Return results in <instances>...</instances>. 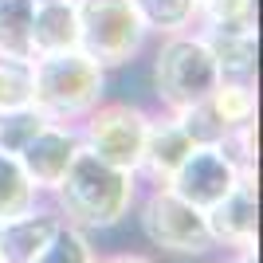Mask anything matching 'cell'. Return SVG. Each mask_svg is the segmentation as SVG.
<instances>
[{"mask_svg":"<svg viewBox=\"0 0 263 263\" xmlns=\"http://www.w3.org/2000/svg\"><path fill=\"white\" fill-rule=\"evenodd\" d=\"M224 263H252V259H248V255H243V259H224Z\"/></svg>","mask_w":263,"mask_h":263,"instance_id":"cell-24","label":"cell"},{"mask_svg":"<svg viewBox=\"0 0 263 263\" xmlns=\"http://www.w3.org/2000/svg\"><path fill=\"white\" fill-rule=\"evenodd\" d=\"M240 181V169L224 157L220 145H193L189 157L177 165V173L165 181V189H173L181 200H189L193 209L209 212L220 197H228L232 185Z\"/></svg>","mask_w":263,"mask_h":263,"instance_id":"cell-7","label":"cell"},{"mask_svg":"<svg viewBox=\"0 0 263 263\" xmlns=\"http://www.w3.org/2000/svg\"><path fill=\"white\" fill-rule=\"evenodd\" d=\"M51 118H44L35 106H16V110H4L0 114V154H20L24 145L32 142L35 134L44 130Z\"/></svg>","mask_w":263,"mask_h":263,"instance_id":"cell-16","label":"cell"},{"mask_svg":"<svg viewBox=\"0 0 263 263\" xmlns=\"http://www.w3.org/2000/svg\"><path fill=\"white\" fill-rule=\"evenodd\" d=\"M79 51V12L75 0H44L32 12V59L35 55Z\"/></svg>","mask_w":263,"mask_h":263,"instance_id":"cell-11","label":"cell"},{"mask_svg":"<svg viewBox=\"0 0 263 263\" xmlns=\"http://www.w3.org/2000/svg\"><path fill=\"white\" fill-rule=\"evenodd\" d=\"M59 204L75 224H90V228H106L122 212L130 209L134 181L126 169H114L90 149H75L71 165H67L63 181H59Z\"/></svg>","mask_w":263,"mask_h":263,"instance_id":"cell-1","label":"cell"},{"mask_svg":"<svg viewBox=\"0 0 263 263\" xmlns=\"http://www.w3.org/2000/svg\"><path fill=\"white\" fill-rule=\"evenodd\" d=\"M177 122H181V130L193 138V145H220L224 138H228L232 126H224L220 122V114L212 110V102H197V106H189L177 114Z\"/></svg>","mask_w":263,"mask_h":263,"instance_id":"cell-19","label":"cell"},{"mask_svg":"<svg viewBox=\"0 0 263 263\" xmlns=\"http://www.w3.org/2000/svg\"><path fill=\"white\" fill-rule=\"evenodd\" d=\"M145 118L138 106H126V102H114V106H102L95 118L87 122V149L95 157H102L114 169H126L134 173L142 165V145H145Z\"/></svg>","mask_w":263,"mask_h":263,"instance_id":"cell-6","label":"cell"},{"mask_svg":"<svg viewBox=\"0 0 263 263\" xmlns=\"http://www.w3.org/2000/svg\"><path fill=\"white\" fill-rule=\"evenodd\" d=\"M79 51L95 63H126L145 40L134 0H79Z\"/></svg>","mask_w":263,"mask_h":263,"instance_id":"cell-4","label":"cell"},{"mask_svg":"<svg viewBox=\"0 0 263 263\" xmlns=\"http://www.w3.org/2000/svg\"><path fill=\"white\" fill-rule=\"evenodd\" d=\"M75 149H79L75 134L59 130V126L47 122L44 130L16 154V161H20V169L28 173L32 189H55L59 181H63V173H67V165H71V157H75Z\"/></svg>","mask_w":263,"mask_h":263,"instance_id":"cell-9","label":"cell"},{"mask_svg":"<svg viewBox=\"0 0 263 263\" xmlns=\"http://www.w3.org/2000/svg\"><path fill=\"white\" fill-rule=\"evenodd\" d=\"M63 228L55 212H20L0 224V263H32Z\"/></svg>","mask_w":263,"mask_h":263,"instance_id":"cell-10","label":"cell"},{"mask_svg":"<svg viewBox=\"0 0 263 263\" xmlns=\"http://www.w3.org/2000/svg\"><path fill=\"white\" fill-rule=\"evenodd\" d=\"M32 263H95V255H90L87 240H83L75 228H59L55 240L47 243Z\"/></svg>","mask_w":263,"mask_h":263,"instance_id":"cell-22","label":"cell"},{"mask_svg":"<svg viewBox=\"0 0 263 263\" xmlns=\"http://www.w3.org/2000/svg\"><path fill=\"white\" fill-rule=\"evenodd\" d=\"M16 106H32V67L0 55V114Z\"/></svg>","mask_w":263,"mask_h":263,"instance_id":"cell-20","label":"cell"},{"mask_svg":"<svg viewBox=\"0 0 263 263\" xmlns=\"http://www.w3.org/2000/svg\"><path fill=\"white\" fill-rule=\"evenodd\" d=\"M220 79L252 83L255 75V32H209L204 35Z\"/></svg>","mask_w":263,"mask_h":263,"instance_id":"cell-13","label":"cell"},{"mask_svg":"<svg viewBox=\"0 0 263 263\" xmlns=\"http://www.w3.org/2000/svg\"><path fill=\"white\" fill-rule=\"evenodd\" d=\"M142 228L157 248H169V252H181V255H200L212 248L204 212L193 209L189 200H181L173 189H157L154 197L145 200Z\"/></svg>","mask_w":263,"mask_h":263,"instance_id":"cell-5","label":"cell"},{"mask_svg":"<svg viewBox=\"0 0 263 263\" xmlns=\"http://www.w3.org/2000/svg\"><path fill=\"white\" fill-rule=\"evenodd\" d=\"M35 4H44V0H35Z\"/></svg>","mask_w":263,"mask_h":263,"instance_id":"cell-25","label":"cell"},{"mask_svg":"<svg viewBox=\"0 0 263 263\" xmlns=\"http://www.w3.org/2000/svg\"><path fill=\"white\" fill-rule=\"evenodd\" d=\"M209 32H252L255 28V0H204Z\"/></svg>","mask_w":263,"mask_h":263,"instance_id":"cell-21","label":"cell"},{"mask_svg":"<svg viewBox=\"0 0 263 263\" xmlns=\"http://www.w3.org/2000/svg\"><path fill=\"white\" fill-rule=\"evenodd\" d=\"M28 67H32V106L44 118L83 114L99 102L102 67L83 51L35 55V59H28Z\"/></svg>","mask_w":263,"mask_h":263,"instance_id":"cell-2","label":"cell"},{"mask_svg":"<svg viewBox=\"0 0 263 263\" xmlns=\"http://www.w3.org/2000/svg\"><path fill=\"white\" fill-rule=\"evenodd\" d=\"M32 197H35V189L28 181V173L20 169V161L12 154H0V224L20 216V212H28L32 209Z\"/></svg>","mask_w":263,"mask_h":263,"instance_id":"cell-15","label":"cell"},{"mask_svg":"<svg viewBox=\"0 0 263 263\" xmlns=\"http://www.w3.org/2000/svg\"><path fill=\"white\" fill-rule=\"evenodd\" d=\"M255 216H259V204H255V181L252 173H240V181L232 185L228 197H220L209 212H204V224H209L212 243H240V248H252L255 240Z\"/></svg>","mask_w":263,"mask_h":263,"instance_id":"cell-8","label":"cell"},{"mask_svg":"<svg viewBox=\"0 0 263 263\" xmlns=\"http://www.w3.org/2000/svg\"><path fill=\"white\" fill-rule=\"evenodd\" d=\"M216 83H220V71L204 40L173 35V40L161 44L157 63H154V90L169 110L181 114V110L204 102L216 90Z\"/></svg>","mask_w":263,"mask_h":263,"instance_id":"cell-3","label":"cell"},{"mask_svg":"<svg viewBox=\"0 0 263 263\" xmlns=\"http://www.w3.org/2000/svg\"><path fill=\"white\" fill-rule=\"evenodd\" d=\"M134 8L142 16L145 28H161V32H181L193 12H197V0H134Z\"/></svg>","mask_w":263,"mask_h":263,"instance_id":"cell-18","label":"cell"},{"mask_svg":"<svg viewBox=\"0 0 263 263\" xmlns=\"http://www.w3.org/2000/svg\"><path fill=\"white\" fill-rule=\"evenodd\" d=\"M32 12L35 0H0V55L32 59Z\"/></svg>","mask_w":263,"mask_h":263,"instance_id":"cell-14","label":"cell"},{"mask_svg":"<svg viewBox=\"0 0 263 263\" xmlns=\"http://www.w3.org/2000/svg\"><path fill=\"white\" fill-rule=\"evenodd\" d=\"M193 138L181 130V122H154L145 126V145H142V165L157 181H169L177 173V165L189 157Z\"/></svg>","mask_w":263,"mask_h":263,"instance_id":"cell-12","label":"cell"},{"mask_svg":"<svg viewBox=\"0 0 263 263\" xmlns=\"http://www.w3.org/2000/svg\"><path fill=\"white\" fill-rule=\"evenodd\" d=\"M102 263H154V259H145V255H110Z\"/></svg>","mask_w":263,"mask_h":263,"instance_id":"cell-23","label":"cell"},{"mask_svg":"<svg viewBox=\"0 0 263 263\" xmlns=\"http://www.w3.org/2000/svg\"><path fill=\"white\" fill-rule=\"evenodd\" d=\"M212 110L220 114L224 126H243L252 122L255 114V95H252V83H232V79H220L216 90L209 95Z\"/></svg>","mask_w":263,"mask_h":263,"instance_id":"cell-17","label":"cell"}]
</instances>
